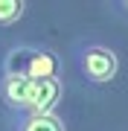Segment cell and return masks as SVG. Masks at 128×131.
<instances>
[{"mask_svg":"<svg viewBox=\"0 0 128 131\" xmlns=\"http://www.w3.org/2000/svg\"><path fill=\"white\" fill-rule=\"evenodd\" d=\"M76 64H79V73L90 84H108L119 73V56L108 44H99V41L79 44L76 47Z\"/></svg>","mask_w":128,"mask_h":131,"instance_id":"obj_1","label":"cell"},{"mask_svg":"<svg viewBox=\"0 0 128 131\" xmlns=\"http://www.w3.org/2000/svg\"><path fill=\"white\" fill-rule=\"evenodd\" d=\"M29 96H32V79L20 73H6L0 70V102L9 111L20 114L29 111Z\"/></svg>","mask_w":128,"mask_h":131,"instance_id":"obj_2","label":"cell"},{"mask_svg":"<svg viewBox=\"0 0 128 131\" xmlns=\"http://www.w3.org/2000/svg\"><path fill=\"white\" fill-rule=\"evenodd\" d=\"M61 79H47V82H32V96H29V111L26 114H55V105L61 102Z\"/></svg>","mask_w":128,"mask_h":131,"instance_id":"obj_3","label":"cell"},{"mask_svg":"<svg viewBox=\"0 0 128 131\" xmlns=\"http://www.w3.org/2000/svg\"><path fill=\"white\" fill-rule=\"evenodd\" d=\"M26 76L32 82H47V79H61V58L58 52H52L47 47H35L32 58H29V70Z\"/></svg>","mask_w":128,"mask_h":131,"instance_id":"obj_4","label":"cell"},{"mask_svg":"<svg viewBox=\"0 0 128 131\" xmlns=\"http://www.w3.org/2000/svg\"><path fill=\"white\" fill-rule=\"evenodd\" d=\"M15 131H67L58 114H20Z\"/></svg>","mask_w":128,"mask_h":131,"instance_id":"obj_5","label":"cell"},{"mask_svg":"<svg viewBox=\"0 0 128 131\" xmlns=\"http://www.w3.org/2000/svg\"><path fill=\"white\" fill-rule=\"evenodd\" d=\"M26 15L24 0H0V26H12Z\"/></svg>","mask_w":128,"mask_h":131,"instance_id":"obj_6","label":"cell"},{"mask_svg":"<svg viewBox=\"0 0 128 131\" xmlns=\"http://www.w3.org/2000/svg\"><path fill=\"white\" fill-rule=\"evenodd\" d=\"M122 9H125V12H128V3H122Z\"/></svg>","mask_w":128,"mask_h":131,"instance_id":"obj_7","label":"cell"}]
</instances>
